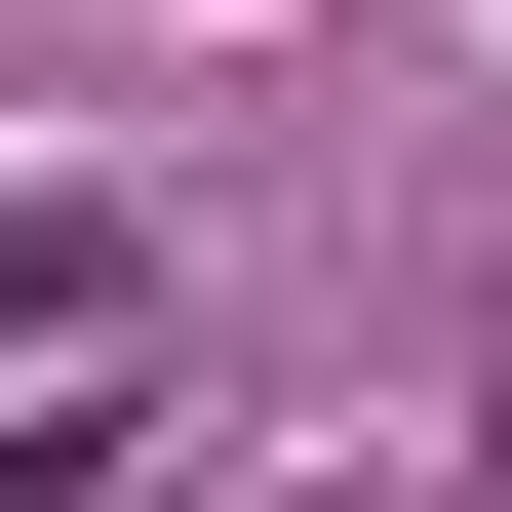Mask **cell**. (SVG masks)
I'll return each instance as SVG.
<instances>
[{
    "label": "cell",
    "instance_id": "obj_1",
    "mask_svg": "<svg viewBox=\"0 0 512 512\" xmlns=\"http://www.w3.org/2000/svg\"><path fill=\"white\" fill-rule=\"evenodd\" d=\"M79 473H119V394H0V512H79Z\"/></svg>",
    "mask_w": 512,
    "mask_h": 512
}]
</instances>
